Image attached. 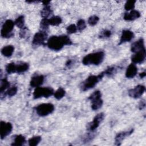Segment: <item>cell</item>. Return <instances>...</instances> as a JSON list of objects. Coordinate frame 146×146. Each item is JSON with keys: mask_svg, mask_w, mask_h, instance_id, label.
Masks as SVG:
<instances>
[{"mask_svg": "<svg viewBox=\"0 0 146 146\" xmlns=\"http://www.w3.org/2000/svg\"><path fill=\"white\" fill-rule=\"evenodd\" d=\"M41 136H33V137H31L29 140V145L30 146H35L38 145L40 141H41Z\"/></svg>", "mask_w": 146, "mask_h": 146, "instance_id": "484cf974", "label": "cell"}, {"mask_svg": "<svg viewBox=\"0 0 146 146\" xmlns=\"http://www.w3.org/2000/svg\"><path fill=\"white\" fill-rule=\"evenodd\" d=\"M67 32L68 34H71L73 33H75L77 31V27L76 26H75L74 24H71L67 26L66 29Z\"/></svg>", "mask_w": 146, "mask_h": 146, "instance_id": "d590c367", "label": "cell"}, {"mask_svg": "<svg viewBox=\"0 0 146 146\" xmlns=\"http://www.w3.org/2000/svg\"><path fill=\"white\" fill-rule=\"evenodd\" d=\"M49 22H48V19L47 18H43L40 23V28L42 29L43 30H46L48 29V26H49Z\"/></svg>", "mask_w": 146, "mask_h": 146, "instance_id": "e575fe53", "label": "cell"}, {"mask_svg": "<svg viewBox=\"0 0 146 146\" xmlns=\"http://www.w3.org/2000/svg\"><path fill=\"white\" fill-rule=\"evenodd\" d=\"M62 22V18L59 16H54L48 19L49 25L52 26H58Z\"/></svg>", "mask_w": 146, "mask_h": 146, "instance_id": "7402d4cb", "label": "cell"}, {"mask_svg": "<svg viewBox=\"0 0 146 146\" xmlns=\"http://www.w3.org/2000/svg\"><path fill=\"white\" fill-rule=\"evenodd\" d=\"M52 13V11L49 5L45 6L40 11V15L43 18H48Z\"/></svg>", "mask_w": 146, "mask_h": 146, "instance_id": "44dd1931", "label": "cell"}, {"mask_svg": "<svg viewBox=\"0 0 146 146\" xmlns=\"http://www.w3.org/2000/svg\"><path fill=\"white\" fill-rule=\"evenodd\" d=\"M71 63H72V61H71V60H68L67 61V62L66 63V66L68 67L70 65H71Z\"/></svg>", "mask_w": 146, "mask_h": 146, "instance_id": "b9f144b4", "label": "cell"}, {"mask_svg": "<svg viewBox=\"0 0 146 146\" xmlns=\"http://www.w3.org/2000/svg\"><path fill=\"white\" fill-rule=\"evenodd\" d=\"M18 91V88L16 86H13L12 87H10L9 89L7 90V91H6V94L11 97V96H14Z\"/></svg>", "mask_w": 146, "mask_h": 146, "instance_id": "836d02e7", "label": "cell"}, {"mask_svg": "<svg viewBox=\"0 0 146 146\" xmlns=\"http://www.w3.org/2000/svg\"><path fill=\"white\" fill-rule=\"evenodd\" d=\"M27 34V29L24 27L23 29H22L21 31H20V33H19V36L21 37V38H24L26 35V34Z\"/></svg>", "mask_w": 146, "mask_h": 146, "instance_id": "f35d334b", "label": "cell"}, {"mask_svg": "<svg viewBox=\"0 0 146 146\" xmlns=\"http://www.w3.org/2000/svg\"><path fill=\"white\" fill-rule=\"evenodd\" d=\"M111 35V31L108 30H104L103 31H102L100 35H99V37L101 38H108Z\"/></svg>", "mask_w": 146, "mask_h": 146, "instance_id": "8d00e7d4", "label": "cell"}, {"mask_svg": "<svg viewBox=\"0 0 146 146\" xmlns=\"http://www.w3.org/2000/svg\"><path fill=\"white\" fill-rule=\"evenodd\" d=\"M44 76L42 75H36L33 76L30 80V84L32 87H38L42 85L44 81Z\"/></svg>", "mask_w": 146, "mask_h": 146, "instance_id": "5bb4252c", "label": "cell"}, {"mask_svg": "<svg viewBox=\"0 0 146 146\" xmlns=\"http://www.w3.org/2000/svg\"><path fill=\"white\" fill-rule=\"evenodd\" d=\"M145 49L144 40L143 38H140L135 42H134L131 47V50L132 52H136L140 50Z\"/></svg>", "mask_w": 146, "mask_h": 146, "instance_id": "9a60e30c", "label": "cell"}, {"mask_svg": "<svg viewBox=\"0 0 146 146\" xmlns=\"http://www.w3.org/2000/svg\"><path fill=\"white\" fill-rule=\"evenodd\" d=\"M104 74L103 72H101L98 75L89 76L82 83L81 86V90L83 91L88 90L94 88L96 84L103 78Z\"/></svg>", "mask_w": 146, "mask_h": 146, "instance_id": "3957f363", "label": "cell"}, {"mask_svg": "<svg viewBox=\"0 0 146 146\" xmlns=\"http://www.w3.org/2000/svg\"><path fill=\"white\" fill-rule=\"evenodd\" d=\"M14 51V47L12 45H7L3 47L1 50V53L6 57H10Z\"/></svg>", "mask_w": 146, "mask_h": 146, "instance_id": "ac0fdd59", "label": "cell"}, {"mask_svg": "<svg viewBox=\"0 0 146 146\" xmlns=\"http://www.w3.org/2000/svg\"><path fill=\"white\" fill-rule=\"evenodd\" d=\"M29 68V65L27 63L22 62L16 64V72L17 73H23L27 71Z\"/></svg>", "mask_w": 146, "mask_h": 146, "instance_id": "d6986e66", "label": "cell"}, {"mask_svg": "<svg viewBox=\"0 0 146 146\" xmlns=\"http://www.w3.org/2000/svg\"><path fill=\"white\" fill-rule=\"evenodd\" d=\"M86 27V22L85 21L81 19H79L78 22H77V25H76V27H77V30L81 31L82 30H83Z\"/></svg>", "mask_w": 146, "mask_h": 146, "instance_id": "1f68e13d", "label": "cell"}, {"mask_svg": "<svg viewBox=\"0 0 146 146\" xmlns=\"http://www.w3.org/2000/svg\"><path fill=\"white\" fill-rule=\"evenodd\" d=\"M136 1H128L126 2V3H125L124 5V9L127 10H133L135 7V5Z\"/></svg>", "mask_w": 146, "mask_h": 146, "instance_id": "f546056e", "label": "cell"}, {"mask_svg": "<svg viewBox=\"0 0 146 146\" xmlns=\"http://www.w3.org/2000/svg\"><path fill=\"white\" fill-rule=\"evenodd\" d=\"M13 129V125L9 122H5L1 121L0 123V136L1 139H3L8 136Z\"/></svg>", "mask_w": 146, "mask_h": 146, "instance_id": "ba28073f", "label": "cell"}, {"mask_svg": "<svg viewBox=\"0 0 146 146\" xmlns=\"http://www.w3.org/2000/svg\"><path fill=\"white\" fill-rule=\"evenodd\" d=\"M65 94H66L65 90L63 88L60 87L54 93V96L55 97V99L58 100H60L64 97V96L65 95Z\"/></svg>", "mask_w": 146, "mask_h": 146, "instance_id": "cb8c5ba5", "label": "cell"}, {"mask_svg": "<svg viewBox=\"0 0 146 146\" xmlns=\"http://www.w3.org/2000/svg\"><path fill=\"white\" fill-rule=\"evenodd\" d=\"M47 34L43 31H40L36 33L33 39V44L35 46H39L42 44H45L44 42L47 39Z\"/></svg>", "mask_w": 146, "mask_h": 146, "instance_id": "9c48e42d", "label": "cell"}, {"mask_svg": "<svg viewBox=\"0 0 146 146\" xmlns=\"http://www.w3.org/2000/svg\"><path fill=\"white\" fill-rule=\"evenodd\" d=\"M104 58V53L103 51H98L86 55L82 59V63L84 65H98L103 61Z\"/></svg>", "mask_w": 146, "mask_h": 146, "instance_id": "7a4b0ae2", "label": "cell"}, {"mask_svg": "<svg viewBox=\"0 0 146 146\" xmlns=\"http://www.w3.org/2000/svg\"><path fill=\"white\" fill-rule=\"evenodd\" d=\"M145 101L143 99L142 100H141L139 104V108L141 110H143L144 108H145Z\"/></svg>", "mask_w": 146, "mask_h": 146, "instance_id": "74e56055", "label": "cell"}, {"mask_svg": "<svg viewBox=\"0 0 146 146\" xmlns=\"http://www.w3.org/2000/svg\"><path fill=\"white\" fill-rule=\"evenodd\" d=\"M140 17V13L135 10H132L129 13H126L124 14V19L125 21H131L139 18Z\"/></svg>", "mask_w": 146, "mask_h": 146, "instance_id": "e0dca14e", "label": "cell"}, {"mask_svg": "<svg viewBox=\"0 0 146 146\" xmlns=\"http://www.w3.org/2000/svg\"><path fill=\"white\" fill-rule=\"evenodd\" d=\"M72 43V41L67 35H54L48 38L46 44L50 49L54 51H59L64 45H71Z\"/></svg>", "mask_w": 146, "mask_h": 146, "instance_id": "6da1fadb", "label": "cell"}, {"mask_svg": "<svg viewBox=\"0 0 146 146\" xmlns=\"http://www.w3.org/2000/svg\"><path fill=\"white\" fill-rule=\"evenodd\" d=\"M42 2L43 5L45 6H48L50 2V1H42Z\"/></svg>", "mask_w": 146, "mask_h": 146, "instance_id": "60d3db41", "label": "cell"}, {"mask_svg": "<svg viewBox=\"0 0 146 146\" xmlns=\"http://www.w3.org/2000/svg\"><path fill=\"white\" fill-rule=\"evenodd\" d=\"M145 88L143 85H137L135 88L130 89L128 91V95L130 97L134 99H137L141 97V96L144 94Z\"/></svg>", "mask_w": 146, "mask_h": 146, "instance_id": "30bf717a", "label": "cell"}, {"mask_svg": "<svg viewBox=\"0 0 146 146\" xmlns=\"http://www.w3.org/2000/svg\"><path fill=\"white\" fill-rule=\"evenodd\" d=\"M145 58V49H143L135 53L131 57V60L133 63H141Z\"/></svg>", "mask_w": 146, "mask_h": 146, "instance_id": "8fae6325", "label": "cell"}, {"mask_svg": "<svg viewBox=\"0 0 146 146\" xmlns=\"http://www.w3.org/2000/svg\"><path fill=\"white\" fill-rule=\"evenodd\" d=\"M25 142H26L25 137L22 135H19L16 136L13 143L11 144V145L21 146L23 145L25 143Z\"/></svg>", "mask_w": 146, "mask_h": 146, "instance_id": "ffe728a7", "label": "cell"}, {"mask_svg": "<svg viewBox=\"0 0 146 146\" xmlns=\"http://www.w3.org/2000/svg\"><path fill=\"white\" fill-rule=\"evenodd\" d=\"M54 90L51 87H36L33 92V97L35 99L42 97L47 98L54 95Z\"/></svg>", "mask_w": 146, "mask_h": 146, "instance_id": "277c9868", "label": "cell"}, {"mask_svg": "<svg viewBox=\"0 0 146 146\" xmlns=\"http://www.w3.org/2000/svg\"><path fill=\"white\" fill-rule=\"evenodd\" d=\"M54 106L51 103H43L35 107L36 113L39 116H46L51 113L54 111Z\"/></svg>", "mask_w": 146, "mask_h": 146, "instance_id": "5b68a950", "label": "cell"}, {"mask_svg": "<svg viewBox=\"0 0 146 146\" xmlns=\"http://www.w3.org/2000/svg\"><path fill=\"white\" fill-rule=\"evenodd\" d=\"M14 22L12 20L7 19L6 20L2 25L1 31V35L3 38H9L11 37L14 34L13 33V30L14 26Z\"/></svg>", "mask_w": 146, "mask_h": 146, "instance_id": "8992f818", "label": "cell"}, {"mask_svg": "<svg viewBox=\"0 0 146 146\" xmlns=\"http://www.w3.org/2000/svg\"><path fill=\"white\" fill-rule=\"evenodd\" d=\"M103 72L104 75H106L107 76H111L116 72V68L115 67H110L107 68Z\"/></svg>", "mask_w": 146, "mask_h": 146, "instance_id": "d6a6232c", "label": "cell"}, {"mask_svg": "<svg viewBox=\"0 0 146 146\" xmlns=\"http://www.w3.org/2000/svg\"><path fill=\"white\" fill-rule=\"evenodd\" d=\"M103 105V100L102 99L92 103L91 108L93 110H97L99 109Z\"/></svg>", "mask_w": 146, "mask_h": 146, "instance_id": "f1b7e54d", "label": "cell"}, {"mask_svg": "<svg viewBox=\"0 0 146 146\" xmlns=\"http://www.w3.org/2000/svg\"><path fill=\"white\" fill-rule=\"evenodd\" d=\"M133 37H134V34L132 31L128 30H123L122 31V34L120 37L119 44H121L127 42H129L133 38Z\"/></svg>", "mask_w": 146, "mask_h": 146, "instance_id": "7c38bea8", "label": "cell"}, {"mask_svg": "<svg viewBox=\"0 0 146 146\" xmlns=\"http://www.w3.org/2000/svg\"><path fill=\"white\" fill-rule=\"evenodd\" d=\"M137 72V68L136 66L134 63H131L128 66L126 70L125 76L127 78H133L136 76Z\"/></svg>", "mask_w": 146, "mask_h": 146, "instance_id": "2e32d148", "label": "cell"}, {"mask_svg": "<svg viewBox=\"0 0 146 146\" xmlns=\"http://www.w3.org/2000/svg\"><path fill=\"white\" fill-rule=\"evenodd\" d=\"M133 129H131L127 131H123L120 133H118L116 136H115V144L117 145H119L121 144L122 141L127 137L129 136L131 134L133 133Z\"/></svg>", "mask_w": 146, "mask_h": 146, "instance_id": "4fadbf2b", "label": "cell"}, {"mask_svg": "<svg viewBox=\"0 0 146 146\" xmlns=\"http://www.w3.org/2000/svg\"><path fill=\"white\" fill-rule=\"evenodd\" d=\"M101 96H102V94L100 92V91L97 90L94 91L88 98V99L91 100V103L95 102L96 100H98L99 99H101Z\"/></svg>", "mask_w": 146, "mask_h": 146, "instance_id": "603a6c76", "label": "cell"}, {"mask_svg": "<svg viewBox=\"0 0 146 146\" xmlns=\"http://www.w3.org/2000/svg\"><path fill=\"white\" fill-rule=\"evenodd\" d=\"M145 76H146V73H145V71L142 72L140 73V74H139V76H140V78H144Z\"/></svg>", "mask_w": 146, "mask_h": 146, "instance_id": "ab89813d", "label": "cell"}, {"mask_svg": "<svg viewBox=\"0 0 146 146\" xmlns=\"http://www.w3.org/2000/svg\"><path fill=\"white\" fill-rule=\"evenodd\" d=\"M10 86V83L6 78H3L1 80V85H0V90L1 92L2 93L5 91L8 87Z\"/></svg>", "mask_w": 146, "mask_h": 146, "instance_id": "4316f807", "label": "cell"}, {"mask_svg": "<svg viewBox=\"0 0 146 146\" xmlns=\"http://www.w3.org/2000/svg\"><path fill=\"white\" fill-rule=\"evenodd\" d=\"M104 115L103 112L97 114L92 121L89 123L87 125V129L90 132L94 131L100 125V123L103 120Z\"/></svg>", "mask_w": 146, "mask_h": 146, "instance_id": "52a82bcc", "label": "cell"}, {"mask_svg": "<svg viewBox=\"0 0 146 146\" xmlns=\"http://www.w3.org/2000/svg\"><path fill=\"white\" fill-rule=\"evenodd\" d=\"M99 20V18L98 16L92 15L88 18V23L90 26H95L98 23Z\"/></svg>", "mask_w": 146, "mask_h": 146, "instance_id": "4dcf8cb0", "label": "cell"}, {"mask_svg": "<svg viewBox=\"0 0 146 146\" xmlns=\"http://www.w3.org/2000/svg\"><path fill=\"white\" fill-rule=\"evenodd\" d=\"M15 25L19 29H23L25 27V19L23 15L19 16L14 22Z\"/></svg>", "mask_w": 146, "mask_h": 146, "instance_id": "d4e9b609", "label": "cell"}, {"mask_svg": "<svg viewBox=\"0 0 146 146\" xmlns=\"http://www.w3.org/2000/svg\"><path fill=\"white\" fill-rule=\"evenodd\" d=\"M6 71L8 74L16 72V64L14 62L8 63L6 66Z\"/></svg>", "mask_w": 146, "mask_h": 146, "instance_id": "83f0119b", "label": "cell"}]
</instances>
